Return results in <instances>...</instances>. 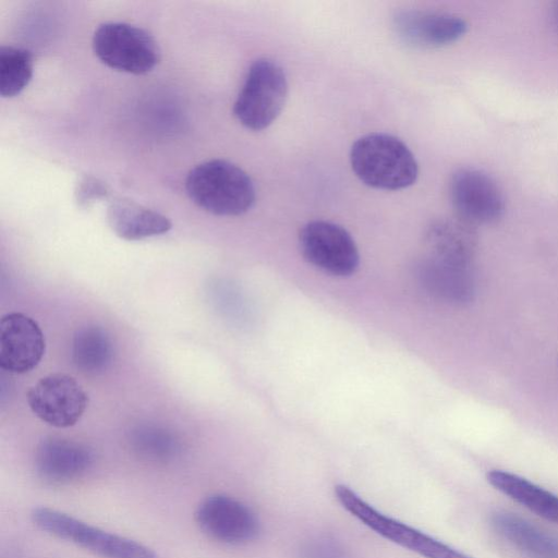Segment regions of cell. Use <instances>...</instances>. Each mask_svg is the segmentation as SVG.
I'll list each match as a JSON object with an SVG mask.
<instances>
[{
	"instance_id": "obj_1",
	"label": "cell",
	"mask_w": 558,
	"mask_h": 558,
	"mask_svg": "<svg viewBox=\"0 0 558 558\" xmlns=\"http://www.w3.org/2000/svg\"><path fill=\"white\" fill-rule=\"evenodd\" d=\"M350 162L355 175L366 185L396 191L412 185L418 174L414 155L399 138L372 133L356 140Z\"/></svg>"
},
{
	"instance_id": "obj_2",
	"label": "cell",
	"mask_w": 558,
	"mask_h": 558,
	"mask_svg": "<svg viewBox=\"0 0 558 558\" xmlns=\"http://www.w3.org/2000/svg\"><path fill=\"white\" fill-rule=\"evenodd\" d=\"M189 197L217 216H239L255 202V187L248 174L234 163L214 159L193 168L185 180Z\"/></svg>"
},
{
	"instance_id": "obj_3",
	"label": "cell",
	"mask_w": 558,
	"mask_h": 558,
	"mask_svg": "<svg viewBox=\"0 0 558 558\" xmlns=\"http://www.w3.org/2000/svg\"><path fill=\"white\" fill-rule=\"evenodd\" d=\"M288 96L283 69L274 60L254 61L233 106L238 121L246 129L260 131L280 114Z\"/></svg>"
},
{
	"instance_id": "obj_4",
	"label": "cell",
	"mask_w": 558,
	"mask_h": 558,
	"mask_svg": "<svg viewBox=\"0 0 558 558\" xmlns=\"http://www.w3.org/2000/svg\"><path fill=\"white\" fill-rule=\"evenodd\" d=\"M97 58L111 69L145 74L159 61L156 40L143 28L120 22L99 25L93 36Z\"/></svg>"
},
{
	"instance_id": "obj_5",
	"label": "cell",
	"mask_w": 558,
	"mask_h": 558,
	"mask_svg": "<svg viewBox=\"0 0 558 558\" xmlns=\"http://www.w3.org/2000/svg\"><path fill=\"white\" fill-rule=\"evenodd\" d=\"M32 519L40 530L106 558H158L155 551L140 543L50 508L34 509Z\"/></svg>"
},
{
	"instance_id": "obj_6",
	"label": "cell",
	"mask_w": 558,
	"mask_h": 558,
	"mask_svg": "<svg viewBox=\"0 0 558 558\" xmlns=\"http://www.w3.org/2000/svg\"><path fill=\"white\" fill-rule=\"evenodd\" d=\"M335 493L342 507L366 526L425 558H472L421 531L384 515L344 485H338Z\"/></svg>"
},
{
	"instance_id": "obj_7",
	"label": "cell",
	"mask_w": 558,
	"mask_h": 558,
	"mask_svg": "<svg viewBox=\"0 0 558 558\" xmlns=\"http://www.w3.org/2000/svg\"><path fill=\"white\" fill-rule=\"evenodd\" d=\"M299 242L304 258L326 274L347 277L359 266L360 255L353 238L337 223L310 221L301 229Z\"/></svg>"
},
{
	"instance_id": "obj_8",
	"label": "cell",
	"mask_w": 558,
	"mask_h": 558,
	"mask_svg": "<svg viewBox=\"0 0 558 558\" xmlns=\"http://www.w3.org/2000/svg\"><path fill=\"white\" fill-rule=\"evenodd\" d=\"M26 398L39 420L58 428L75 425L88 405V396L81 384L63 373L41 377L28 389Z\"/></svg>"
},
{
	"instance_id": "obj_9",
	"label": "cell",
	"mask_w": 558,
	"mask_h": 558,
	"mask_svg": "<svg viewBox=\"0 0 558 558\" xmlns=\"http://www.w3.org/2000/svg\"><path fill=\"white\" fill-rule=\"evenodd\" d=\"M452 206L468 225L492 223L505 211L504 195L494 179L484 171L464 167L456 170L449 184Z\"/></svg>"
},
{
	"instance_id": "obj_10",
	"label": "cell",
	"mask_w": 558,
	"mask_h": 558,
	"mask_svg": "<svg viewBox=\"0 0 558 558\" xmlns=\"http://www.w3.org/2000/svg\"><path fill=\"white\" fill-rule=\"evenodd\" d=\"M195 520L204 533L225 544H245L256 538L259 532L254 512L225 495L204 499L195 512Z\"/></svg>"
},
{
	"instance_id": "obj_11",
	"label": "cell",
	"mask_w": 558,
	"mask_h": 558,
	"mask_svg": "<svg viewBox=\"0 0 558 558\" xmlns=\"http://www.w3.org/2000/svg\"><path fill=\"white\" fill-rule=\"evenodd\" d=\"M45 350V336L35 319L19 312L1 317V368L15 374L28 373L39 364Z\"/></svg>"
},
{
	"instance_id": "obj_12",
	"label": "cell",
	"mask_w": 558,
	"mask_h": 558,
	"mask_svg": "<svg viewBox=\"0 0 558 558\" xmlns=\"http://www.w3.org/2000/svg\"><path fill=\"white\" fill-rule=\"evenodd\" d=\"M393 28L411 46L439 48L459 40L466 33L468 24L449 13L405 10L393 16Z\"/></svg>"
},
{
	"instance_id": "obj_13",
	"label": "cell",
	"mask_w": 558,
	"mask_h": 558,
	"mask_svg": "<svg viewBox=\"0 0 558 558\" xmlns=\"http://www.w3.org/2000/svg\"><path fill=\"white\" fill-rule=\"evenodd\" d=\"M93 453L78 442L48 437L43 439L35 453V466L41 480L63 484L84 474L93 463Z\"/></svg>"
},
{
	"instance_id": "obj_14",
	"label": "cell",
	"mask_w": 558,
	"mask_h": 558,
	"mask_svg": "<svg viewBox=\"0 0 558 558\" xmlns=\"http://www.w3.org/2000/svg\"><path fill=\"white\" fill-rule=\"evenodd\" d=\"M112 231L121 239L137 241L167 233L171 221L163 215L128 198H113L107 209Z\"/></svg>"
},
{
	"instance_id": "obj_15",
	"label": "cell",
	"mask_w": 558,
	"mask_h": 558,
	"mask_svg": "<svg viewBox=\"0 0 558 558\" xmlns=\"http://www.w3.org/2000/svg\"><path fill=\"white\" fill-rule=\"evenodd\" d=\"M495 531L526 558H558V537L511 513L492 515Z\"/></svg>"
},
{
	"instance_id": "obj_16",
	"label": "cell",
	"mask_w": 558,
	"mask_h": 558,
	"mask_svg": "<svg viewBox=\"0 0 558 558\" xmlns=\"http://www.w3.org/2000/svg\"><path fill=\"white\" fill-rule=\"evenodd\" d=\"M416 276L429 293L446 301L464 302L472 293L468 266L427 256L417 264Z\"/></svg>"
},
{
	"instance_id": "obj_17",
	"label": "cell",
	"mask_w": 558,
	"mask_h": 558,
	"mask_svg": "<svg viewBox=\"0 0 558 558\" xmlns=\"http://www.w3.org/2000/svg\"><path fill=\"white\" fill-rule=\"evenodd\" d=\"M488 483L543 519L558 524V496L517 474L490 470Z\"/></svg>"
},
{
	"instance_id": "obj_18",
	"label": "cell",
	"mask_w": 558,
	"mask_h": 558,
	"mask_svg": "<svg viewBox=\"0 0 558 558\" xmlns=\"http://www.w3.org/2000/svg\"><path fill=\"white\" fill-rule=\"evenodd\" d=\"M426 245L434 258L468 266L475 247L470 225L462 220H442L429 227Z\"/></svg>"
},
{
	"instance_id": "obj_19",
	"label": "cell",
	"mask_w": 558,
	"mask_h": 558,
	"mask_svg": "<svg viewBox=\"0 0 558 558\" xmlns=\"http://www.w3.org/2000/svg\"><path fill=\"white\" fill-rule=\"evenodd\" d=\"M114 355L108 332L95 325L77 329L72 341V361L84 374L98 375L109 368Z\"/></svg>"
},
{
	"instance_id": "obj_20",
	"label": "cell",
	"mask_w": 558,
	"mask_h": 558,
	"mask_svg": "<svg viewBox=\"0 0 558 558\" xmlns=\"http://www.w3.org/2000/svg\"><path fill=\"white\" fill-rule=\"evenodd\" d=\"M33 76V57L24 48L2 46L0 48V95H19Z\"/></svg>"
},
{
	"instance_id": "obj_21",
	"label": "cell",
	"mask_w": 558,
	"mask_h": 558,
	"mask_svg": "<svg viewBox=\"0 0 558 558\" xmlns=\"http://www.w3.org/2000/svg\"><path fill=\"white\" fill-rule=\"evenodd\" d=\"M130 441L134 450L151 460H168L179 450V442L167 429L155 425H141L132 429Z\"/></svg>"
},
{
	"instance_id": "obj_22",
	"label": "cell",
	"mask_w": 558,
	"mask_h": 558,
	"mask_svg": "<svg viewBox=\"0 0 558 558\" xmlns=\"http://www.w3.org/2000/svg\"><path fill=\"white\" fill-rule=\"evenodd\" d=\"M108 187L94 177H83L75 190L76 202L81 207H88L108 196Z\"/></svg>"
},
{
	"instance_id": "obj_23",
	"label": "cell",
	"mask_w": 558,
	"mask_h": 558,
	"mask_svg": "<svg viewBox=\"0 0 558 558\" xmlns=\"http://www.w3.org/2000/svg\"><path fill=\"white\" fill-rule=\"evenodd\" d=\"M550 14H551V21H553L555 27L558 29V1L553 4Z\"/></svg>"
}]
</instances>
